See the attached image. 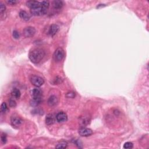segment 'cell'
I'll return each mask as SVG.
<instances>
[{"mask_svg":"<svg viewBox=\"0 0 149 149\" xmlns=\"http://www.w3.org/2000/svg\"><path fill=\"white\" fill-rule=\"evenodd\" d=\"M45 51L40 48L34 49L30 51L29 54V59L33 63L38 64L42 61L45 57Z\"/></svg>","mask_w":149,"mask_h":149,"instance_id":"obj_1","label":"cell"},{"mask_svg":"<svg viewBox=\"0 0 149 149\" xmlns=\"http://www.w3.org/2000/svg\"><path fill=\"white\" fill-rule=\"evenodd\" d=\"M50 3L48 1H43L40 2V5L37 7L30 10V12L34 16H41L45 14L49 8Z\"/></svg>","mask_w":149,"mask_h":149,"instance_id":"obj_2","label":"cell"},{"mask_svg":"<svg viewBox=\"0 0 149 149\" xmlns=\"http://www.w3.org/2000/svg\"><path fill=\"white\" fill-rule=\"evenodd\" d=\"M30 82L32 84L37 88L42 86L44 83V81L42 77L37 75H33L30 77Z\"/></svg>","mask_w":149,"mask_h":149,"instance_id":"obj_3","label":"cell"},{"mask_svg":"<svg viewBox=\"0 0 149 149\" xmlns=\"http://www.w3.org/2000/svg\"><path fill=\"white\" fill-rule=\"evenodd\" d=\"M65 56V52L64 50L62 48H58L54 53V59L55 61L57 62H59L62 60V59L64 58Z\"/></svg>","mask_w":149,"mask_h":149,"instance_id":"obj_4","label":"cell"},{"mask_svg":"<svg viewBox=\"0 0 149 149\" xmlns=\"http://www.w3.org/2000/svg\"><path fill=\"white\" fill-rule=\"evenodd\" d=\"M36 30L34 27L32 26L27 27L23 30V35L26 37H31L33 36L34 34L36 33Z\"/></svg>","mask_w":149,"mask_h":149,"instance_id":"obj_5","label":"cell"},{"mask_svg":"<svg viewBox=\"0 0 149 149\" xmlns=\"http://www.w3.org/2000/svg\"><path fill=\"white\" fill-rule=\"evenodd\" d=\"M78 133L81 136L88 137L93 134V131H92V130L89 129V128L83 127V128H80V129H79Z\"/></svg>","mask_w":149,"mask_h":149,"instance_id":"obj_6","label":"cell"},{"mask_svg":"<svg viewBox=\"0 0 149 149\" xmlns=\"http://www.w3.org/2000/svg\"><path fill=\"white\" fill-rule=\"evenodd\" d=\"M12 125L16 128H18L22 124L23 120L18 116H12L11 119Z\"/></svg>","mask_w":149,"mask_h":149,"instance_id":"obj_7","label":"cell"},{"mask_svg":"<svg viewBox=\"0 0 149 149\" xmlns=\"http://www.w3.org/2000/svg\"><path fill=\"white\" fill-rule=\"evenodd\" d=\"M32 96L34 99L42 101V91L40 89L35 88L32 90Z\"/></svg>","mask_w":149,"mask_h":149,"instance_id":"obj_8","label":"cell"},{"mask_svg":"<svg viewBox=\"0 0 149 149\" xmlns=\"http://www.w3.org/2000/svg\"><path fill=\"white\" fill-rule=\"evenodd\" d=\"M56 120L58 122H64L68 120V116L64 112H59L56 115Z\"/></svg>","mask_w":149,"mask_h":149,"instance_id":"obj_9","label":"cell"},{"mask_svg":"<svg viewBox=\"0 0 149 149\" xmlns=\"http://www.w3.org/2000/svg\"><path fill=\"white\" fill-rule=\"evenodd\" d=\"M58 98H57L56 96H51L49 97V100H48V104H49L50 107H54L56 105L57 103H58Z\"/></svg>","mask_w":149,"mask_h":149,"instance_id":"obj_10","label":"cell"},{"mask_svg":"<svg viewBox=\"0 0 149 149\" xmlns=\"http://www.w3.org/2000/svg\"><path fill=\"white\" fill-rule=\"evenodd\" d=\"M59 29V27L58 26V25L54 24L52 25L51 26H50L49 29V33L50 34V35H51V36H54L55 34H56L57 32H58Z\"/></svg>","mask_w":149,"mask_h":149,"instance_id":"obj_11","label":"cell"},{"mask_svg":"<svg viewBox=\"0 0 149 149\" xmlns=\"http://www.w3.org/2000/svg\"><path fill=\"white\" fill-rule=\"evenodd\" d=\"M26 5L30 9H33L39 6L40 5V2L37 1H28L26 3Z\"/></svg>","mask_w":149,"mask_h":149,"instance_id":"obj_12","label":"cell"},{"mask_svg":"<svg viewBox=\"0 0 149 149\" xmlns=\"http://www.w3.org/2000/svg\"><path fill=\"white\" fill-rule=\"evenodd\" d=\"M63 2L61 1H54L52 2V6L54 10H61L63 6Z\"/></svg>","mask_w":149,"mask_h":149,"instance_id":"obj_13","label":"cell"},{"mask_svg":"<svg viewBox=\"0 0 149 149\" xmlns=\"http://www.w3.org/2000/svg\"><path fill=\"white\" fill-rule=\"evenodd\" d=\"M19 16L22 19H23L24 20H26V21H27V20H29L30 19V15L29 13L25 11H20V12H19Z\"/></svg>","mask_w":149,"mask_h":149,"instance_id":"obj_14","label":"cell"},{"mask_svg":"<svg viewBox=\"0 0 149 149\" xmlns=\"http://www.w3.org/2000/svg\"><path fill=\"white\" fill-rule=\"evenodd\" d=\"M54 122V116L51 114H48L45 117V123L48 125H52Z\"/></svg>","mask_w":149,"mask_h":149,"instance_id":"obj_15","label":"cell"},{"mask_svg":"<svg viewBox=\"0 0 149 149\" xmlns=\"http://www.w3.org/2000/svg\"><path fill=\"white\" fill-rule=\"evenodd\" d=\"M11 95L13 98H17V99L19 98L20 97V92L19 90H18L17 89H13L12 92H11Z\"/></svg>","mask_w":149,"mask_h":149,"instance_id":"obj_16","label":"cell"},{"mask_svg":"<svg viewBox=\"0 0 149 149\" xmlns=\"http://www.w3.org/2000/svg\"><path fill=\"white\" fill-rule=\"evenodd\" d=\"M67 146H68L67 142L62 141L57 144L56 147L57 148H65L67 147Z\"/></svg>","mask_w":149,"mask_h":149,"instance_id":"obj_17","label":"cell"},{"mask_svg":"<svg viewBox=\"0 0 149 149\" xmlns=\"http://www.w3.org/2000/svg\"><path fill=\"white\" fill-rule=\"evenodd\" d=\"M8 111V106L6 103L3 102L1 105V111L2 113H5Z\"/></svg>","mask_w":149,"mask_h":149,"instance_id":"obj_18","label":"cell"},{"mask_svg":"<svg viewBox=\"0 0 149 149\" xmlns=\"http://www.w3.org/2000/svg\"><path fill=\"white\" fill-rule=\"evenodd\" d=\"M41 102L40 100H36V99H33L30 102V104L32 106H37L38 104H40Z\"/></svg>","mask_w":149,"mask_h":149,"instance_id":"obj_19","label":"cell"},{"mask_svg":"<svg viewBox=\"0 0 149 149\" xmlns=\"http://www.w3.org/2000/svg\"><path fill=\"white\" fill-rule=\"evenodd\" d=\"M134 146V144L132 142H127L123 145V148H132Z\"/></svg>","mask_w":149,"mask_h":149,"instance_id":"obj_20","label":"cell"},{"mask_svg":"<svg viewBox=\"0 0 149 149\" xmlns=\"http://www.w3.org/2000/svg\"><path fill=\"white\" fill-rule=\"evenodd\" d=\"M9 104H10V106L12 108H14L17 106V103L15 100L12 99V98H11V99L9 100Z\"/></svg>","mask_w":149,"mask_h":149,"instance_id":"obj_21","label":"cell"},{"mask_svg":"<svg viewBox=\"0 0 149 149\" xmlns=\"http://www.w3.org/2000/svg\"><path fill=\"white\" fill-rule=\"evenodd\" d=\"M6 10V7L5 5L3 3H1L0 4V13H1V15H3L4 12H5Z\"/></svg>","mask_w":149,"mask_h":149,"instance_id":"obj_22","label":"cell"},{"mask_svg":"<svg viewBox=\"0 0 149 149\" xmlns=\"http://www.w3.org/2000/svg\"><path fill=\"white\" fill-rule=\"evenodd\" d=\"M6 3H7L9 5H15L16 4H17L18 3V1H16V0H8V1H6Z\"/></svg>","mask_w":149,"mask_h":149,"instance_id":"obj_23","label":"cell"},{"mask_svg":"<svg viewBox=\"0 0 149 149\" xmlns=\"http://www.w3.org/2000/svg\"><path fill=\"white\" fill-rule=\"evenodd\" d=\"M13 37L16 39H18L20 37V34L19 33V32L17 30H14L13 32Z\"/></svg>","mask_w":149,"mask_h":149,"instance_id":"obj_24","label":"cell"},{"mask_svg":"<svg viewBox=\"0 0 149 149\" xmlns=\"http://www.w3.org/2000/svg\"><path fill=\"white\" fill-rule=\"evenodd\" d=\"M1 138V142H2V143H4V144H5V143H6V140H7V139H6V135H5V134H3V135H2Z\"/></svg>","mask_w":149,"mask_h":149,"instance_id":"obj_25","label":"cell"},{"mask_svg":"<svg viewBox=\"0 0 149 149\" xmlns=\"http://www.w3.org/2000/svg\"><path fill=\"white\" fill-rule=\"evenodd\" d=\"M66 96L68 98H73L75 96V93L73 92H69L66 94Z\"/></svg>","mask_w":149,"mask_h":149,"instance_id":"obj_26","label":"cell"}]
</instances>
